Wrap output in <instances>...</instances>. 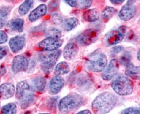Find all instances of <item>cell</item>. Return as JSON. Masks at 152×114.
<instances>
[{
	"instance_id": "6da1fadb",
	"label": "cell",
	"mask_w": 152,
	"mask_h": 114,
	"mask_svg": "<svg viewBox=\"0 0 152 114\" xmlns=\"http://www.w3.org/2000/svg\"><path fill=\"white\" fill-rule=\"evenodd\" d=\"M118 99L110 92H104L98 95L92 102L91 107L94 114L109 113L115 107Z\"/></svg>"
},
{
	"instance_id": "7a4b0ae2",
	"label": "cell",
	"mask_w": 152,
	"mask_h": 114,
	"mask_svg": "<svg viewBox=\"0 0 152 114\" xmlns=\"http://www.w3.org/2000/svg\"><path fill=\"white\" fill-rule=\"evenodd\" d=\"M85 99L77 93H70L63 97L59 103V110L62 114H69L83 106Z\"/></svg>"
},
{
	"instance_id": "3957f363",
	"label": "cell",
	"mask_w": 152,
	"mask_h": 114,
	"mask_svg": "<svg viewBox=\"0 0 152 114\" xmlns=\"http://www.w3.org/2000/svg\"><path fill=\"white\" fill-rule=\"evenodd\" d=\"M111 86L114 91L121 96L131 95L133 91V82L123 75L117 77L112 81Z\"/></svg>"
},
{
	"instance_id": "277c9868",
	"label": "cell",
	"mask_w": 152,
	"mask_h": 114,
	"mask_svg": "<svg viewBox=\"0 0 152 114\" xmlns=\"http://www.w3.org/2000/svg\"><path fill=\"white\" fill-rule=\"evenodd\" d=\"M108 64L107 56L103 53H95L90 56L86 64L88 70L93 72L103 71Z\"/></svg>"
},
{
	"instance_id": "5b68a950",
	"label": "cell",
	"mask_w": 152,
	"mask_h": 114,
	"mask_svg": "<svg viewBox=\"0 0 152 114\" xmlns=\"http://www.w3.org/2000/svg\"><path fill=\"white\" fill-rule=\"evenodd\" d=\"M61 53V50H56L48 55L43 56L41 58L42 70L46 74L51 72L56 66V63L59 59Z\"/></svg>"
},
{
	"instance_id": "8992f818",
	"label": "cell",
	"mask_w": 152,
	"mask_h": 114,
	"mask_svg": "<svg viewBox=\"0 0 152 114\" xmlns=\"http://www.w3.org/2000/svg\"><path fill=\"white\" fill-rule=\"evenodd\" d=\"M126 32V26L122 25L112 30L106 37L105 43L108 46H113L121 42L124 38Z\"/></svg>"
},
{
	"instance_id": "52a82bcc",
	"label": "cell",
	"mask_w": 152,
	"mask_h": 114,
	"mask_svg": "<svg viewBox=\"0 0 152 114\" xmlns=\"http://www.w3.org/2000/svg\"><path fill=\"white\" fill-rule=\"evenodd\" d=\"M100 32L95 28L86 29L77 37V41L82 46H88L95 42L98 39Z\"/></svg>"
},
{
	"instance_id": "ba28073f",
	"label": "cell",
	"mask_w": 152,
	"mask_h": 114,
	"mask_svg": "<svg viewBox=\"0 0 152 114\" xmlns=\"http://www.w3.org/2000/svg\"><path fill=\"white\" fill-rule=\"evenodd\" d=\"M135 1H128L121 7L118 13V17L122 21H128L133 18L137 12V7Z\"/></svg>"
},
{
	"instance_id": "9c48e42d",
	"label": "cell",
	"mask_w": 152,
	"mask_h": 114,
	"mask_svg": "<svg viewBox=\"0 0 152 114\" xmlns=\"http://www.w3.org/2000/svg\"><path fill=\"white\" fill-rule=\"evenodd\" d=\"M63 42L61 38L46 37L39 43L38 48L45 51H55L62 45Z\"/></svg>"
},
{
	"instance_id": "30bf717a",
	"label": "cell",
	"mask_w": 152,
	"mask_h": 114,
	"mask_svg": "<svg viewBox=\"0 0 152 114\" xmlns=\"http://www.w3.org/2000/svg\"><path fill=\"white\" fill-rule=\"evenodd\" d=\"M119 69V64L117 59H113L110 62L107 68L102 74V78L104 80H111L118 73Z\"/></svg>"
},
{
	"instance_id": "8fae6325",
	"label": "cell",
	"mask_w": 152,
	"mask_h": 114,
	"mask_svg": "<svg viewBox=\"0 0 152 114\" xmlns=\"http://www.w3.org/2000/svg\"><path fill=\"white\" fill-rule=\"evenodd\" d=\"M76 85L79 90L82 91H86L91 90L93 87V82L88 74L82 73L77 76L76 79Z\"/></svg>"
},
{
	"instance_id": "7c38bea8",
	"label": "cell",
	"mask_w": 152,
	"mask_h": 114,
	"mask_svg": "<svg viewBox=\"0 0 152 114\" xmlns=\"http://www.w3.org/2000/svg\"><path fill=\"white\" fill-rule=\"evenodd\" d=\"M28 67V61L26 57L18 55L14 57L12 62V70L15 72L26 71Z\"/></svg>"
},
{
	"instance_id": "4fadbf2b",
	"label": "cell",
	"mask_w": 152,
	"mask_h": 114,
	"mask_svg": "<svg viewBox=\"0 0 152 114\" xmlns=\"http://www.w3.org/2000/svg\"><path fill=\"white\" fill-rule=\"evenodd\" d=\"M25 43V38L23 36H17L10 39L9 45L11 51L14 53H17L23 49Z\"/></svg>"
},
{
	"instance_id": "5bb4252c",
	"label": "cell",
	"mask_w": 152,
	"mask_h": 114,
	"mask_svg": "<svg viewBox=\"0 0 152 114\" xmlns=\"http://www.w3.org/2000/svg\"><path fill=\"white\" fill-rule=\"evenodd\" d=\"M79 52V47L75 43H67L64 47L63 52V57L65 59L70 61L76 57Z\"/></svg>"
},
{
	"instance_id": "9a60e30c",
	"label": "cell",
	"mask_w": 152,
	"mask_h": 114,
	"mask_svg": "<svg viewBox=\"0 0 152 114\" xmlns=\"http://www.w3.org/2000/svg\"><path fill=\"white\" fill-rule=\"evenodd\" d=\"M64 83V79L60 76H56L51 79L49 83V91L52 95L59 93Z\"/></svg>"
},
{
	"instance_id": "2e32d148",
	"label": "cell",
	"mask_w": 152,
	"mask_h": 114,
	"mask_svg": "<svg viewBox=\"0 0 152 114\" xmlns=\"http://www.w3.org/2000/svg\"><path fill=\"white\" fill-rule=\"evenodd\" d=\"M15 93V87L12 83L7 82L0 86V96L5 99L13 96Z\"/></svg>"
},
{
	"instance_id": "e0dca14e",
	"label": "cell",
	"mask_w": 152,
	"mask_h": 114,
	"mask_svg": "<svg viewBox=\"0 0 152 114\" xmlns=\"http://www.w3.org/2000/svg\"><path fill=\"white\" fill-rule=\"evenodd\" d=\"M48 11V7L45 4H41L34 9L28 15V20L31 22L36 21L45 15Z\"/></svg>"
},
{
	"instance_id": "ac0fdd59",
	"label": "cell",
	"mask_w": 152,
	"mask_h": 114,
	"mask_svg": "<svg viewBox=\"0 0 152 114\" xmlns=\"http://www.w3.org/2000/svg\"><path fill=\"white\" fill-rule=\"evenodd\" d=\"M125 74L132 79H138L140 78V67L136 66L131 62L126 64Z\"/></svg>"
},
{
	"instance_id": "d6986e66",
	"label": "cell",
	"mask_w": 152,
	"mask_h": 114,
	"mask_svg": "<svg viewBox=\"0 0 152 114\" xmlns=\"http://www.w3.org/2000/svg\"><path fill=\"white\" fill-rule=\"evenodd\" d=\"M30 90V86L26 80L21 81L18 83L16 91H15V97L18 99H21L23 96L26 91Z\"/></svg>"
},
{
	"instance_id": "ffe728a7",
	"label": "cell",
	"mask_w": 152,
	"mask_h": 114,
	"mask_svg": "<svg viewBox=\"0 0 152 114\" xmlns=\"http://www.w3.org/2000/svg\"><path fill=\"white\" fill-rule=\"evenodd\" d=\"M100 17V13L97 9H92L84 12L83 14V19L87 22L96 21Z\"/></svg>"
},
{
	"instance_id": "44dd1931",
	"label": "cell",
	"mask_w": 152,
	"mask_h": 114,
	"mask_svg": "<svg viewBox=\"0 0 152 114\" xmlns=\"http://www.w3.org/2000/svg\"><path fill=\"white\" fill-rule=\"evenodd\" d=\"M46 86V80L43 77H38L32 81V87L35 91L42 92L45 89Z\"/></svg>"
},
{
	"instance_id": "7402d4cb",
	"label": "cell",
	"mask_w": 152,
	"mask_h": 114,
	"mask_svg": "<svg viewBox=\"0 0 152 114\" xmlns=\"http://www.w3.org/2000/svg\"><path fill=\"white\" fill-rule=\"evenodd\" d=\"M79 21L76 18L70 17L63 20L61 26L64 30L69 31L76 27Z\"/></svg>"
},
{
	"instance_id": "603a6c76",
	"label": "cell",
	"mask_w": 152,
	"mask_h": 114,
	"mask_svg": "<svg viewBox=\"0 0 152 114\" xmlns=\"http://www.w3.org/2000/svg\"><path fill=\"white\" fill-rule=\"evenodd\" d=\"M36 99L35 95L33 94H25L21 98V107L22 109L26 108L30 106H31L33 103H34Z\"/></svg>"
},
{
	"instance_id": "cb8c5ba5",
	"label": "cell",
	"mask_w": 152,
	"mask_h": 114,
	"mask_svg": "<svg viewBox=\"0 0 152 114\" xmlns=\"http://www.w3.org/2000/svg\"><path fill=\"white\" fill-rule=\"evenodd\" d=\"M70 71L69 64L66 62H61L56 66L54 74L56 76H60L66 74Z\"/></svg>"
},
{
	"instance_id": "d4e9b609",
	"label": "cell",
	"mask_w": 152,
	"mask_h": 114,
	"mask_svg": "<svg viewBox=\"0 0 152 114\" xmlns=\"http://www.w3.org/2000/svg\"><path fill=\"white\" fill-rule=\"evenodd\" d=\"M117 9L115 7H105L102 12V19L105 22H107L116 13Z\"/></svg>"
},
{
	"instance_id": "484cf974",
	"label": "cell",
	"mask_w": 152,
	"mask_h": 114,
	"mask_svg": "<svg viewBox=\"0 0 152 114\" xmlns=\"http://www.w3.org/2000/svg\"><path fill=\"white\" fill-rule=\"evenodd\" d=\"M24 25L23 20L21 18H16L11 20L9 22V26L13 30L20 32L22 31Z\"/></svg>"
},
{
	"instance_id": "4316f807",
	"label": "cell",
	"mask_w": 152,
	"mask_h": 114,
	"mask_svg": "<svg viewBox=\"0 0 152 114\" xmlns=\"http://www.w3.org/2000/svg\"><path fill=\"white\" fill-rule=\"evenodd\" d=\"M34 3L33 1L27 0L24 1L18 8V13L21 15H25L28 13Z\"/></svg>"
},
{
	"instance_id": "83f0119b",
	"label": "cell",
	"mask_w": 152,
	"mask_h": 114,
	"mask_svg": "<svg viewBox=\"0 0 152 114\" xmlns=\"http://www.w3.org/2000/svg\"><path fill=\"white\" fill-rule=\"evenodd\" d=\"M17 109L16 104L14 103H10L2 108L1 114H16Z\"/></svg>"
},
{
	"instance_id": "f1b7e54d",
	"label": "cell",
	"mask_w": 152,
	"mask_h": 114,
	"mask_svg": "<svg viewBox=\"0 0 152 114\" xmlns=\"http://www.w3.org/2000/svg\"><path fill=\"white\" fill-rule=\"evenodd\" d=\"M47 37L61 38L62 36V32L58 28H50L48 30Z\"/></svg>"
},
{
	"instance_id": "f546056e",
	"label": "cell",
	"mask_w": 152,
	"mask_h": 114,
	"mask_svg": "<svg viewBox=\"0 0 152 114\" xmlns=\"http://www.w3.org/2000/svg\"><path fill=\"white\" fill-rule=\"evenodd\" d=\"M131 54L129 52L125 51L120 58V63L123 65L126 66L131 62Z\"/></svg>"
},
{
	"instance_id": "4dcf8cb0",
	"label": "cell",
	"mask_w": 152,
	"mask_h": 114,
	"mask_svg": "<svg viewBox=\"0 0 152 114\" xmlns=\"http://www.w3.org/2000/svg\"><path fill=\"white\" fill-rule=\"evenodd\" d=\"M12 10V7H0V18H6L10 14Z\"/></svg>"
},
{
	"instance_id": "1f68e13d",
	"label": "cell",
	"mask_w": 152,
	"mask_h": 114,
	"mask_svg": "<svg viewBox=\"0 0 152 114\" xmlns=\"http://www.w3.org/2000/svg\"><path fill=\"white\" fill-rule=\"evenodd\" d=\"M120 114H140V108L138 107H129L123 110Z\"/></svg>"
},
{
	"instance_id": "d6a6232c",
	"label": "cell",
	"mask_w": 152,
	"mask_h": 114,
	"mask_svg": "<svg viewBox=\"0 0 152 114\" xmlns=\"http://www.w3.org/2000/svg\"><path fill=\"white\" fill-rule=\"evenodd\" d=\"M92 4V1H80L79 2V7L82 9H86L90 7Z\"/></svg>"
},
{
	"instance_id": "836d02e7",
	"label": "cell",
	"mask_w": 152,
	"mask_h": 114,
	"mask_svg": "<svg viewBox=\"0 0 152 114\" xmlns=\"http://www.w3.org/2000/svg\"><path fill=\"white\" fill-rule=\"evenodd\" d=\"M58 7H59V2L58 1H51L48 5V9L50 12L57 10Z\"/></svg>"
},
{
	"instance_id": "e575fe53",
	"label": "cell",
	"mask_w": 152,
	"mask_h": 114,
	"mask_svg": "<svg viewBox=\"0 0 152 114\" xmlns=\"http://www.w3.org/2000/svg\"><path fill=\"white\" fill-rule=\"evenodd\" d=\"M8 39L7 34L4 31L0 30V44H3L7 42Z\"/></svg>"
},
{
	"instance_id": "d590c367",
	"label": "cell",
	"mask_w": 152,
	"mask_h": 114,
	"mask_svg": "<svg viewBox=\"0 0 152 114\" xmlns=\"http://www.w3.org/2000/svg\"><path fill=\"white\" fill-rule=\"evenodd\" d=\"M52 18H53V21L55 23L61 25L63 21V19L62 17L60 15L56 13V14L53 15Z\"/></svg>"
},
{
	"instance_id": "8d00e7d4",
	"label": "cell",
	"mask_w": 152,
	"mask_h": 114,
	"mask_svg": "<svg viewBox=\"0 0 152 114\" xmlns=\"http://www.w3.org/2000/svg\"><path fill=\"white\" fill-rule=\"evenodd\" d=\"M123 50H124V48L122 46H115L111 49V52L112 54L114 55H116L118 53H121V51H123Z\"/></svg>"
},
{
	"instance_id": "74e56055",
	"label": "cell",
	"mask_w": 152,
	"mask_h": 114,
	"mask_svg": "<svg viewBox=\"0 0 152 114\" xmlns=\"http://www.w3.org/2000/svg\"><path fill=\"white\" fill-rule=\"evenodd\" d=\"M7 49H6V48L0 46V60L7 56Z\"/></svg>"
},
{
	"instance_id": "f35d334b",
	"label": "cell",
	"mask_w": 152,
	"mask_h": 114,
	"mask_svg": "<svg viewBox=\"0 0 152 114\" xmlns=\"http://www.w3.org/2000/svg\"><path fill=\"white\" fill-rule=\"evenodd\" d=\"M64 2L71 7H75L77 6V1L66 0V1H64Z\"/></svg>"
},
{
	"instance_id": "ab89813d",
	"label": "cell",
	"mask_w": 152,
	"mask_h": 114,
	"mask_svg": "<svg viewBox=\"0 0 152 114\" xmlns=\"http://www.w3.org/2000/svg\"><path fill=\"white\" fill-rule=\"evenodd\" d=\"M7 70L4 66H0V77H2L6 74Z\"/></svg>"
},
{
	"instance_id": "60d3db41",
	"label": "cell",
	"mask_w": 152,
	"mask_h": 114,
	"mask_svg": "<svg viewBox=\"0 0 152 114\" xmlns=\"http://www.w3.org/2000/svg\"><path fill=\"white\" fill-rule=\"evenodd\" d=\"M7 23V18H0V28L5 26Z\"/></svg>"
},
{
	"instance_id": "b9f144b4",
	"label": "cell",
	"mask_w": 152,
	"mask_h": 114,
	"mask_svg": "<svg viewBox=\"0 0 152 114\" xmlns=\"http://www.w3.org/2000/svg\"><path fill=\"white\" fill-rule=\"evenodd\" d=\"M111 3L114 4V5H120V4H121L123 2H124V1H120V0H111Z\"/></svg>"
},
{
	"instance_id": "7bdbcfd3",
	"label": "cell",
	"mask_w": 152,
	"mask_h": 114,
	"mask_svg": "<svg viewBox=\"0 0 152 114\" xmlns=\"http://www.w3.org/2000/svg\"><path fill=\"white\" fill-rule=\"evenodd\" d=\"M76 114H92V113L88 110H82L79 113H77Z\"/></svg>"
},
{
	"instance_id": "ee69618b",
	"label": "cell",
	"mask_w": 152,
	"mask_h": 114,
	"mask_svg": "<svg viewBox=\"0 0 152 114\" xmlns=\"http://www.w3.org/2000/svg\"><path fill=\"white\" fill-rule=\"evenodd\" d=\"M137 59L140 61V50H138L137 52Z\"/></svg>"
},
{
	"instance_id": "f6af8a7d",
	"label": "cell",
	"mask_w": 152,
	"mask_h": 114,
	"mask_svg": "<svg viewBox=\"0 0 152 114\" xmlns=\"http://www.w3.org/2000/svg\"><path fill=\"white\" fill-rule=\"evenodd\" d=\"M48 114V113H43V114Z\"/></svg>"
}]
</instances>
